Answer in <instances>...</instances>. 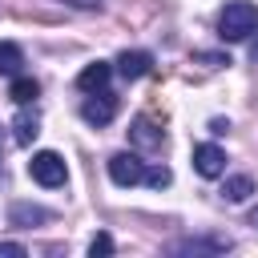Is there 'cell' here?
Listing matches in <instances>:
<instances>
[{"mask_svg": "<svg viewBox=\"0 0 258 258\" xmlns=\"http://www.w3.org/2000/svg\"><path fill=\"white\" fill-rule=\"evenodd\" d=\"M194 169L202 177H222L226 173V153L218 145H194Z\"/></svg>", "mask_w": 258, "mask_h": 258, "instance_id": "5", "label": "cell"}, {"mask_svg": "<svg viewBox=\"0 0 258 258\" xmlns=\"http://www.w3.org/2000/svg\"><path fill=\"white\" fill-rule=\"evenodd\" d=\"M129 137H133L141 149H157V145L165 141V133H161L149 117H137V121H133V129H129Z\"/></svg>", "mask_w": 258, "mask_h": 258, "instance_id": "9", "label": "cell"}, {"mask_svg": "<svg viewBox=\"0 0 258 258\" xmlns=\"http://www.w3.org/2000/svg\"><path fill=\"white\" fill-rule=\"evenodd\" d=\"M149 69H153V56H149L145 48H133V52L125 48V52L117 56V73H121L125 81H137V77H145Z\"/></svg>", "mask_w": 258, "mask_h": 258, "instance_id": "7", "label": "cell"}, {"mask_svg": "<svg viewBox=\"0 0 258 258\" xmlns=\"http://www.w3.org/2000/svg\"><path fill=\"white\" fill-rule=\"evenodd\" d=\"M81 117H85L89 125H109V121L117 117V97H113L109 89H101V93H89V101L81 105Z\"/></svg>", "mask_w": 258, "mask_h": 258, "instance_id": "4", "label": "cell"}, {"mask_svg": "<svg viewBox=\"0 0 258 258\" xmlns=\"http://www.w3.org/2000/svg\"><path fill=\"white\" fill-rule=\"evenodd\" d=\"M20 64H24V52L12 40H0V77H20Z\"/></svg>", "mask_w": 258, "mask_h": 258, "instance_id": "12", "label": "cell"}, {"mask_svg": "<svg viewBox=\"0 0 258 258\" xmlns=\"http://www.w3.org/2000/svg\"><path fill=\"white\" fill-rule=\"evenodd\" d=\"M254 194V177H246V173H234V177H226V185H222V198L226 202H246Z\"/></svg>", "mask_w": 258, "mask_h": 258, "instance_id": "10", "label": "cell"}, {"mask_svg": "<svg viewBox=\"0 0 258 258\" xmlns=\"http://www.w3.org/2000/svg\"><path fill=\"white\" fill-rule=\"evenodd\" d=\"M258 28V8L250 0H230L218 16V36L222 40H246Z\"/></svg>", "mask_w": 258, "mask_h": 258, "instance_id": "1", "label": "cell"}, {"mask_svg": "<svg viewBox=\"0 0 258 258\" xmlns=\"http://www.w3.org/2000/svg\"><path fill=\"white\" fill-rule=\"evenodd\" d=\"M28 250L20 246V242H0V258H24Z\"/></svg>", "mask_w": 258, "mask_h": 258, "instance_id": "16", "label": "cell"}, {"mask_svg": "<svg viewBox=\"0 0 258 258\" xmlns=\"http://www.w3.org/2000/svg\"><path fill=\"white\" fill-rule=\"evenodd\" d=\"M89 254H93V258H105V254H113V238H109V234H93V242H89Z\"/></svg>", "mask_w": 258, "mask_h": 258, "instance_id": "15", "label": "cell"}, {"mask_svg": "<svg viewBox=\"0 0 258 258\" xmlns=\"http://www.w3.org/2000/svg\"><path fill=\"white\" fill-rule=\"evenodd\" d=\"M12 141L16 145H32L36 141V133H40V121H36V113H28V105H20V117L12 121Z\"/></svg>", "mask_w": 258, "mask_h": 258, "instance_id": "8", "label": "cell"}, {"mask_svg": "<svg viewBox=\"0 0 258 258\" xmlns=\"http://www.w3.org/2000/svg\"><path fill=\"white\" fill-rule=\"evenodd\" d=\"M4 141H8V133H4V125H0V153H4Z\"/></svg>", "mask_w": 258, "mask_h": 258, "instance_id": "20", "label": "cell"}, {"mask_svg": "<svg viewBox=\"0 0 258 258\" xmlns=\"http://www.w3.org/2000/svg\"><path fill=\"white\" fill-rule=\"evenodd\" d=\"M250 226H254V230H258V206H254V210H250Z\"/></svg>", "mask_w": 258, "mask_h": 258, "instance_id": "19", "label": "cell"}, {"mask_svg": "<svg viewBox=\"0 0 258 258\" xmlns=\"http://www.w3.org/2000/svg\"><path fill=\"white\" fill-rule=\"evenodd\" d=\"M173 181V173L165 169V165H153V169H145V185H153V189H165Z\"/></svg>", "mask_w": 258, "mask_h": 258, "instance_id": "14", "label": "cell"}, {"mask_svg": "<svg viewBox=\"0 0 258 258\" xmlns=\"http://www.w3.org/2000/svg\"><path fill=\"white\" fill-rule=\"evenodd\" d=\"M250 60H254V64H258V36H254V40H250Z\"/></svg>", "mask_w": 258, "mask_h": 258, "instance_id": "18", "label": "cell"}, {"mask_svg": "<svg viewBox=\"0 0 258 258\" xmlns=\"http://www.w3.org/2000/svg\"><path fill=\"white\" fill-rule=\"evenodd\" d=\"M8 97H12L16 105H32V101L40 97V85H36L32 77H12V89H8Z\"/></svg>", "mask_w": 258, "mask_h": 258, "instance_id": "13", "label": "cell"}, {"mask_svg": "<svg viewBox=\"0 0 258 258\" xmlns=\"http://www.w3.org/2000/svg\"><path fill=\"white\" fill-rule=\"evenodd\" d=\"M198 60L202 64H214V69L218 64H230V56H222V52H198Z\"/></svg>", "mask_w": 258, "mask_h": 258, "instance_id": "17", "label": "cell"}, {"mask_svg": "<svg viewBox=\"0 0 258 258\" xmlns=\"http://www.w3.org/2000/svg\"><path fill=\"white\" fill-rule=\"evenodd\" d=\"M28 177H32L36 185H44V189H56V185H64V177H69V169H64V157H60V153H52V149H40V153H32V161H28Z\"/></svg>", "mask_w": 258, "mask_h": 258, "instance_id": "2", "label": "cell"}, {"mask_svg": "<svg viewBox=\"0 0 258 258\" xmlns=\"http://www.w3.org/2000/svg\"><path fill=\"white\" fill-rule=\"evenodd\" d=\"M109 77H113V64H109V60H93V64L81 69L77 89H81V93H101V89H109Z\"/></svg>", "mask_w": 258, "mask_h": 258, "instance_id": "6", "label": "cell"}, {"mask_svg": "<svg viewBox=\"0 0 258 258\" xmlns=\"http://www.w3.org/2000/svg\"><path fill=\"white\" fill-rule=\"evenodd\" d=\"M8 218H12V226H32V222H48V210L44 206H28V202H16L8 210Z\"/></svg>", "mask_w": 258, "mask_h": 258, "instance_id": "11", "label": "cell"}, {"mask_svg": "<svg viewBox=\"0 0 258 258\" xmlns=\"http://www.w3.org/2000/svg\"><path fill=\"white\" fill-rule=\"evenodd\" d=\"M109 177L117 185H137V181H145V161L137 153H113L109 157Z\"/></svg>", "mask_w": 258, "mask_h": 258, "instance_id": "3", "label": "cell"}]
</instances>
